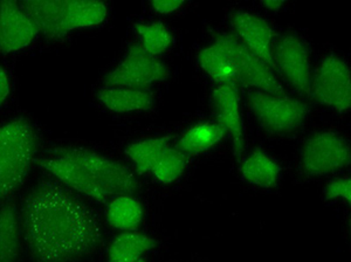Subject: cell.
<instances>
[{
  "label": "cell",
  "instance_id": "cell-15",
  "mask_svg": "<svg viewBox=\"0 0 351 262\" xmlns=\"http://www.w3.org/2000/svg\"><path fill=\"white\" fill-rule=\"evenodd\" d=\"M97 99L104 107L115 112H147L155 106V96L148 89L104 87Z\"/></svg>",
  "mask_w": 351,
  "mask_h": 262
},
{
  "label": "cell",
  "instance_id": "cell-26",
  "mask_svg": "<svg viewBox=\"0 0 351 262\" xmlns=\"http://www.w3.org/2000/svg\"><path fill=\"white\" fill-rule=\"evenodd\" d=\"M324 197L329 199H343L350 203L351 180L349 177L334 179L324 187Z\"/></svg>",
  "mask_w": 351,
  "mask_h": 262
},
{
  "label": "cell",
  "instance_id": "cell-25",
  "mask_svg": "<svg viewBox=\"0 0 351 262\" xmlns=\"http://www.w3.org/2000/svg\"><path fill=\"white\" fill-rule=\"evenodd\" d=\"M188 162V156L177 147H169L152 169V175L160 183H173L182 177Z\"/></svg>",
  "mask_w": 351,
  "mask_h": 262
},
{
  "label": "cell",
  "instance_id": "cell-4",
  "mask_svg": "<svg viewBox=\"0 0 351 262\" xmlns=\"http://www.w3.org/2000/svg\"><path fill=\"white\" fill-rule=\"evenodd\" d=\"M248 106L260 126L271 134H289L301 127L309 114L307 104L287 95L251 91Z\"/></svg>",
  "mask_w": 351,
  "mask_h": 262
},
{
  "label": "cell",
  "instance_id": "cell-17",
  "mask_svg": "<svg viewBox=\"0 0 351 262\" xmlns=\"http://www.w3.org/2000/svg\"><path fill=\"white\" fill-rule=\"evenodd\" d=\"M240 174L245 182L256 187H276L281 175V167L263 151H254L243 159Z\"/></svg>",
  "mask_w": 351,
  "mask_h": 262
},
{
  "label": "cell",
  "instance_id": "cell-27",
  "mask_svg": "<svg viewBox=\"0 0 351 262\" xmlns=\"http://www.w3.org/2000/svg\"><path fill=\"white\" fill-rule=\"evenodd\" d=\"M183 0H154L152 1V8L156 12L169 14L175 12L183 6Z\"/></svg>",
  "mask_w": 351,
  "mask_h": 262
},
{
  "label": "cell",
  "instance_id": "cell-12",
  "mask_svg": "<svg viewBox=\"0 0 351 262\" xmlns=\"http://www.w3.org/2000/svg\"><path fill=\"white\" fill-rule=\"evenodd\" d=\"M231 23L237 38L274 71V32L267 21L256 14L240 11L232 14Z\"/></svg>",
  "mask_w": 351,
  "mask_h": 262
},
{
  "label": "cell",
  "instance_id": "cell-20",
  "mask_svg": "<svg viewBox=\"0 0 351 262\" xmlns=\"http://www.w3.org/2000/svg\"><path fill=\"white\" fill-rule=\"evenodd\" d=\"M21 250V228L13 204L0 207V262H16Z\"/></svg>",
  "mask_w": 351,
  "mask_h": 262
},
{
  "label": "cell",
  "instance_id": "cell-8",
  "mask_svg": "<svg viewBox=\"0 0 351 262\" xmlns=\"http://www.w3.org/2000/svg\"><path fill=\"white\" fill-rule=\"evenodd\" d=\"M350 68L336 56L322 60L311 81V96L326 107L344 112L351 104Z\"/></svg>",
  "mask_w": 351,
  "mask_h": 262
},
{
  "label": "cell",
  "instance_id": "cell-28",
  "mask_svg": "<svg viewBox=\"0 0 351 262\" xmlns=\"http://www.w3.org/2000/svg\"><path fill=\"white\" fill-rule=\"evenodd\" d=\"M10 91H11V81H10L8 73L3 68H0V106L8 99Z\"/></svg>",
  "mask_w": 351,
  "mask_h": 262
},
{
  "label": "cell",
  "instance_id": "cell-7",
  "mask_svg": "<svg viewBox=\"0 0 351 262\" xmlns=\"http://www.w3.org/2000/svg\"><path fill=\"white\" fill-rule=\"evenodd\" d=\"M350 145L342 136L331 131L317 132L306 141L301 167L307 176H324L350 163Z\"/></svg>",
  "mask_w": 351,
  "mask_h": 262
},
{
  "label": "cell",
  "instance_id": "cell-16",
  "mask_svg": "<svg viewBox=\"0 0 351 262\" xmlns=\"http://www.w3.org/2000/svg\"><path fill=\"white\" fill-rule=\"evenodd\" d=\"M198 64L218 86H232L239 89L236 64L219 45L213 43L211 46L203 48L198 54Z\"/></svg>",
  "mask_w": 351,
  "mask_h": 262
},
{
  "label": "cell",
  "instance_id": "cell-9",
  "mask_svg": "<svg viewBox=\"0 0 351 262\" xmlns=\"http://www.w3.org/2000/svg\"><path fill=\"white\" fill-rule=\"evenodd\" d=\"M273 61L285 79L302 96H311V58L304 40L294 34L280 38L273 49Z\"/></svg>",
  "mask_w": 351,
  "mask_h": 262
},
{
  "label": "cell",
  "instance_id": "cell-22",
  "mask_svg": "<svg viewBox=\"0 0 351 262\" xmlns=\"http://www.w3.org/2000/svg\"><path fill=\"white\" fill-rule=\"evenodd\" d=\"M143 219V207L132 195H119L107 209V220L117 230H135Z\"/></svg>",
  "mask_w": 351,
  "mask_h": 262
},
{
  "label": "cell",
  "instance_id": "cell-5",
  "mask_svg": "<svg viewBox=\"0 0 351 262\" xmlns=\"http://www.w3.org/2000/svg\"><path fill=\"white\" fill-rule=\"evenodd\" d=\"M216 44L219 45L231 56L236 64L240 86L253 88V91L286 95L285 88L269 66L252 53L237 36L228 33L217 34Z\"/></svg>",
  "mask_w": 351,
  "mask_h": 262
},
{
  "label": "cell",
  "instance_id": "cell-30",
  "mask_svg": "<svg viewBox=\"0 0 351 262\" xmlns=\"http://www.w3.org/2000/svg\"><path fill=\"white\" fill-rule=\"evenodd\" d=\"M137 262H144L143 260H142V259H141V260H138V261Z\"/></svg>",
  "mask_w": 351,
  "mask_h": 262
},
{
  "label": "cell",
  "instance_id": "cell-29",
  "mask_svg": "<svg viewBox=\"0 0 351 262\" xmlns=\"http://www.w3.org/2000/svg\"><path fill=\"white\" fill-rule=\"evenodd\" d=\"M284 1H280V0H263V6L271 11H278L284 6Z\"/></svg>",
  "mask_w": 351,
  "mask_h": 262
},
{
  "label": "cell",
  "instance_id": "cell-2",
  "mask_svg": "<svg viewBox=\"0 0 351 262\" xmlns=\"http://www.w3.org/2000/svg\"><path fill=\"white\" fill-rule=\"evenodd\" d=\"M36 147V131L26 119H13L0 127V200L25 183Z\"/></svg>",
  "mask_w": 351,
  "mask_h": 262
},
{
  "label": "cell",
  "instance_id": "cell-10",
  "mask_svg": "<svg viewBox=\"0 0 351 262\" xmlns=\"http://www.w3.org/2000/svg\"><path fill=\"white\" fill-rule=\"evenodd\" d=\"M38 28L24 8L16 1L0 3V49L16 52L32 44Z\"/></svg>",
  "mask_w": 351,
  "mask_h": 262
},
{
  "label": "cell",
  "instance_id": "cell-14",
  "mask_svg": "<svg viewBox=\"0 0 351 262\" xmlns=\"http://www.w3.org/2000/svg\"><path fill=\"white\" fill-rule=\"evenodd\" d=\"M21 8L48 39H61L69 33L66 1H24Z\"/></svg>",
  "mask_w": 351,
  "mask_h": 262
},
{
  "label": "cell",
  "instance_id": "cell-24",
  "mask_svg": "<svg viewBox=\"0 0 351 262\" xmlns=\"http://www.w3.org/2000/svg\"><path fill=\"white\" fill-rule=\"evenodd\" d=\"M136 31L141 38V47L150 56L157 58L167 52L172 44V34L163 23L155 21L152 24H137Z\"/></svg>",
  "mask_w": 351,
  "mask_h": 262
},
{
  "label": "cell",
  "instance_id": "cell-21",
  "mask_svg": "<svg viewBox=\"0 0 351 262\" xmlns=\"http://www.w3.org/2000/svg\"><path fill=\"white\" fill-rule=\"evenodd\" d=\"M66 16L68 29L71 32L74 29L95 27L102 24L108 16V8L102 1H66Z\"/></svg>",
  "mask_w": 351,
  "mask_h": 262
},
{
  "label": "cell",
  "instance_id": "cell-6",
  "mask_svg": "<svg viewBox=\"0 0 351 262\" xmlns=\"http://www.w3.org/2000/svg\"><path fill=\"white\" fill-rule=\"evenodd\" d=\"M170 71L158 58L150 56L136 44L130 46L123 60L104 76L107 87L147 89L169 79Z\"/></svg>",
  "mask_w": 351,
  "mask_h": 262
},
{
  "label": "cell",
  "instance_id": "cell-18",
  "mask_svg": "<svg viewBox=\"0 0 351 262\" xmlns=\"http://www.w3.org/2000/svg\"><path fill=\"white\" fill-rule=\"evenodd\" d=\"M225 134L226 132L218 122L197 124L182 136L177 144V149L188 157L199 155L215 147L223 139Z\"/></svg>",
  "mask_w": 351,
  "mask_h": 262
},
{
  "label": "cell",
  "instance_id": "cell-11",
  "mask_svg": "<svg viewBox=\"0 0 351 262\" xmlns=\"http://www.w3.org/2000/svg\"><path fill=\"white\" fill-rule=\"evenodd\" d=\"M36 164L41 169L49 172L53 177L59 179L64 184V187L73 189L81 195H87L89 198L96 199L99 202H104L109 198L106 192L88 176L84 167L72 159L56 155L49 150L47 155L43 156L36 160Z\"/></svg>",
  "mask_w": 351,
  "mask_h": 262
},
{
  "label": "cell",
  "instance_id": "cell-3",
  "mask_svg": "<svg viewBox=\"0 0 351 262\" xmlns=\"http://www.w3.org/2000/svg\"><path fill=\"white\" fill-rule=\"evenodd\" d=\"M51 151L56 155L72 159L84 167L88 176L108 197L130 195L138 187V182L132 170L95 151L84 147H56Z\"/></svg>",
  "mask_w": 351,
  "mask_h": 262
},
{
  "label": "cell",
  "instance_id": "cell-13",
  "mask_svg": "<svg viewBox=\"0 0 351 262\" xmlns=\"http://www.w3.org/2000/svg\"><path fill=\"white\" fill-rule=\"evenodd\" d=\"M213 107L218 123L231 136L237 157H240L245 147L243 122L240 115L239 93L232 86H217L212 94Z\"/></svg>",
  "mask_w": 351,
  "mask_h": 262
},
{
  "label": "cell",
  "instance_id": "cell-19",
  "mask_svg": "<svg viewBox=\"0 0 351 262\" xmlns=\"http://www.w3.org/2000/svg\"><path fill=\"white\" fill-rule=\"evenodd\" d=\"M156 243L155 239L129 230L112 241L108 250V262H137Z\"/></svg>",
  "mask_w": 351,
  "mask_h": 262
},
{
  "label": "cell",
  "instance_id": "cell-23",
  "mask_svg": "<svg viewBox=\"0 0 351 262\" xmlns=\"http://www.w3.org/2000/svg\"><path fill=\"white\" fill-rule=\"evenodd\" d=\"M170 136H164L160 139H145L130 144L127 147V155L132 159L136 170L141 175L152 172L156 163L158 162L164 151L170 147Z\"/></svg>",
  "mask_w": 351,
  "mask_h": 262
},
{
  "label": "cell",
  "instance_id": "cell-1",
  "mask_svg": "<svg viewBox=\"0 0 351 262\" xmlns=\"http://www.w3.org/2000/svg\"><path fill=\"white\" fill-rule=\"evenodd\" d=\"M25 240L36 262H74L100 245L95 212L53 180L36 184L23 209Z\"/></svg>",
  "mask_w": 351,
  "mask_h": 262
}]
</instances>
